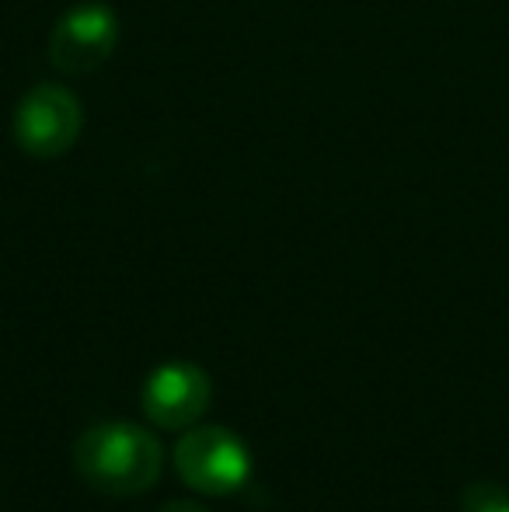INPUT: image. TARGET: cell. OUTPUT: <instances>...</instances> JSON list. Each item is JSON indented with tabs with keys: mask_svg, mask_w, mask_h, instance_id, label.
<instances>
[{
	"mask_svg": "<svg viewBox=\"0 0 509 512\" xmlns=\"http://www.w3.org/2000/svg\"><path fill=\"white\" fill-rule=\"evenodd\" d=\"M175 471L192 492L227 499L252 481V450L227 425H192L175 443Z\"/></svg>",
	"mask_w": 509,
	"mask_h": 512,
	"instance_id": "2",
	"label": "cell"
},
{
	"mask_svg": "<svg viewBox=\"0 0 509 512\" xmlns=\"http://www.w3.org/2000/svg\"><path fill=\"white\" fill-rule=\"evenodd\" d=\"M74 467L98 495H143L161 481L164 446L136 422H98L74 443Z\"/></svg>",
	"mask_w": 509,
	"mask_h": 512,
	"instance_id": "1",
	"label": "cell"
},
{
	"mask_svg": "<svg viewBox=\"0 0 509 512\" xmlns=\"http://www.w3.org/2000/svg\"><path fill=\"white\" fill-rule=\"evenodd\" d=\"M457 506L461 512H509V488L499 481H471Z\"/></svg>",
	"mask_w": 509,
	"mask_h": 512,
	"instance_id": "6",
	"label": "cell"
},
{
	"mask_svg": "<svg viewBox=\"0 0 509 512\" xmlns=\"http://www.w3.org/2000/svg\"><path fill=\"white\" fill-rule=\"evenodd\" d=\"M140 405L150 425L168 432H185L203 422V415L210 411L213 380L199 363L175 359V363H164L150 373L147 384H143Z\"/></svg>",
	"mask_w": 509,
	"mask_h": 512,
	"instance_id": "5",
	"label": "cell"
},
{
	"mask_svg": "<svg viewBox=\"0 0 509 512\" xmlns=\"http://www.w3.org/2000/svg\"><path fill=\"white\" fill-rule=\"evenodd\" d=\"M84 129V105L63 84H35L14 108V143L35 161H53L74 150Z\"/></svg>",
	"mask_w": 509,
	"mask_h": 512,
	"instance_id": "3",
	"label": "cell"
},
{
	"mask_svg": "<svg viewBox=\"0 0 509 512\" xmlns=\"http://www.w3.org/2000/svg\"><path fill=\"white\" fill-rule=\"evenodd\" d=\"M157 512H210V509L199 506V502H192V499H175V502H164Z\"/></svg>",
	"mask_w": 509,
	"mask_h": 512,
	"instance_id": "7",
	"label": "cell"
},
{
	"mask_svg": "<svg viewBox=\"0 0 509 512\" xmlns=\"http://www.w3.org/2000/svg\"><path fill=\"white\" fill-rule=\"evenodd\" d=\"M119 46V14L105 0H81L56 18L49 32V63L67 77L95 74Z\"/></svg>",
	"mask_w": 509,
	"mask_h": 512,
	"instance_id": "4",
	"label": "cell"
}]
</instances>
